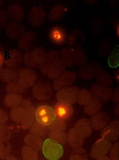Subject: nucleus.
Listing matches in <instances>:
<instances>
[{
	"label": "nucleus",
	"mask_w": 119,
	"mask_h": 160,
	"mask_svg": "<svg viewBox=\"0 0 119 160\" xmlns=\"http://www.w3.org/2000/svg\"><path fill=\"white\" fill-rule=\"evenodd\" d=\"M42 74L52 80H55L66 70V67L62 60L60 52L51 50L47 53V58L42 67Z\"/></svg>",
	"instance_id": "1"
},
{
	"label": "nucleus",
	"mask_w": 119,
	"mask_h": 160,
	"mask_svg": "<svg viewBox=\"0 0 119 160\" xmlns=\"http://www.w3.org/2000/svg\"><path fill=\"white\" fill-rule=\"evenodd\" d=\"M47 53L41 47H36L27 51L23 57V63L29 68H41L45 62Z\"/></svg>",
	"instance_id": "2"
},
{
	"label": "nucleus",
	"mask_w": 119,
	"mask_h": 160,
	"mask_svg": "<svg viewBox=\"0 0 119 160\" xmlns=\"http://www.w3.org/2000/svg\"><path fill=\"white\" fill-rule=\"evenodd\" d=\"M60 53L66 67L72 68L79 65L85 58L84 52L78 48H64L62 49Z\"/></svg>",
	"instance_id": "3"
},
{
	"label": "nucleus",
	"mask_w": 119,
	"mask_h": 160,
	"mask_svg": "<svg viewBox=\"0 0 119 160\" xmlns=\"http://www.w3.org/2000/svg\"><path fill=\"white\" fill-rule=\"evenodd\" d=\"M42 151L44 156L50 160L59 159L64 152L62 146L51 138L45 140L43 143Z\"/></svg>",
	"instance_id": "4"
},
{
	"label": "nucleus",
	"mask_w": 119,
	"mask_h": 160,
	"mask_svg": "<svg viewBox=\"0 0 119 160\" xmlns=\"http://www.w3.org/2000/svg\"><path fill=\"white\" fill-rule=\"evenodd\" d=\"M112 143L107 139H101L96 141L91 148L90 155L93 159L98 160H110L107 156Z\"/></svg>",
	"instance_id": "5"
},
{
	"label": "nucleus",
	"mask_w": 119,
	"mask_h": 160,
	"mask_svg": "<svg viewBox=\"0 0 119 160\" xmlns=\"http://www.w3.org/2000/svg\"><path fill=\"white\" fill-rule=\"evenodd\" d=\"M32 93L33 97L36 99L45 101L52 97L53 87L48 81L40 80L33 86Z\"/></svg>",
	"instance_id": "6"
},
{
	"label": "nucleus",
	"mask_w": 119,
	"mask_h": 160,
	"mask_svg": "<svg viewBox=\"0 0 119 160\" xmlns=\"http://www.w3.org/2000/svg\"><path fill=\"white\" fill-rule=\"evenodd\" d=\"M35 117L37 122L45 126L51 125L57 118L54 110L47 106L39 107L35 112Z\"/></svg>",
	"instance_id": "7"
},
{
	"label": "nucleus",
	"mask_w": 119,
	"mask_h": 160,
	"mask_svg": "<svg viewBox=\"0 0 119 160\" xmlns=\"http://www.w3.org/2000/svg\"><path fill=\"white\" fill-rule=\"evenodd\" d=\"M17 73V82L26 89L33 87L37 82L38 79L37 73L29 68H21Z\"/></svg>",
	"instance_id": "8"
},
{
	"label": "nucleus",
	"mask_w": 119,
	"mask_h": 160,
	"mask_svg": "<svg viewBox=\"0 0 119 160\" xmlns=\"http://www.w3.org/2000/svg\"><path fill=\"white\" fill-rule=\"evenodd\" d=\"M46 12L44 8L41 6L34 7L29 11L27 15V21L32 27L40 28L45 23Z\"/></svg>",
	"instance_id": "9"
},
{
	"label": "nucleus",
	"mask_w": 119,
	"mask_h": 160,
	"mask_svg": "<svg viewBox=\"0 0 119 160\" xmlns=\"http://www.w3.org/2000/svg\"><path fill=\"white\" fill-rule=\"evenodd\" d=\"M79 88L68 86L62 88L58 91L56 94V99L58 102H63L71 105L76 103Z\"/></svg>",
	"instance_id": "10"
},
{
	"label": "nucleus",
	"mask_w": 119,
	"mask_h": 160,
	"mask_svg": "<svg viewBox=\"0 0 119 160\" xmlns=\"http://www.w3.org/2000/svg\"><path fill=\"white\" fill-rule=\"evenodd\" d=\"M77 76V73L74 72H65L54 80L52 85L53 89L58 91L62 88L71 86L75 83Z\"/></svg>",
	"instance_id": "11"
},
{
	"label": "nucleus",
	"mask_w": 119,
	"mask_h": 160,
	"mask_svg": "<svg viewBox=\"0 0 119 160\" xmlns=\"http://www.w3.org/2000/svg\"><path fill=\"white\" fill-rule=\"evenodd\" d=\"M67 34L65 28L58 25L53 27L49 33V38L52 43L56 46H61L67 42Z\"/></svg>",
	"instance_id": "12"
},
{
	"label": "nucleus",
	"mask_w": 119,
	"mask_h": 160,
	"mask_svg": "<svg viewBox=\"0 0 119 160\" xmlns=\"http://www.w3.org/2000/svg\"><path fill=\"white\" fill-rule=\"evenodd\" d=\"M91 91L93 97L100 100L102 103L108 102L112 99V96L113 91L112 88L99 84L92 85Z\"/></svg>",
	"instance_id": "13"
},
{
	"label": "nucleus",
	"mask_w": 119,
	"mask_h": 160,
	"mask_svg": "<svg viewBox=\"0 0 119 160\" xmlns=\"http://www.w3.org/2000/svg\"><path fill=\"white\" fill-rule=\"evenodd\" d=\"M119 121L115 120L109 123L101 130V136L103 139L115 142L119 138Z\"/></svg>",
	"instance_id": "14"
},
{
	"label": "nucleus",
	"mask_w": 119,
	"mask_h": 160,
	"mask_svg": "<svg viewBox=\"0 0 119 160\" xmlns=\"http://www.w3.org/2000/svg\"><path fill=\"white\" fill-rule=\"evenodd\" d=\"M36 37V33L31 31H27L20 37L17 43L18 48L22 51L26 52L31 50L35 45Z\"/></svg>",
	"instance_id": "15"
},
{
	"label": "nucleus",
	"mask_w": 119,
	"mask_h": 160,
	"mask_svg": "<svg viewBox=\"0 0 119 160\" xmlns=\"http://www.w3.org/2000/svg\"><path fill=\"white\" fill-rule=\"evenodd\" d=\"M22 58V54L19 50L12 49L6 52L5 64L9 68L12 69L17 68L20 65Z\"/></svg>",
	"instance_id": "16"
},
{
	"label": "nucleus",
	"mask_w": 119,
	"mask_h": 160,
	"mask_svg": "<svg viewBox=\"0 0 119 160\" xmlns=\"http://www.w3.org/2000/svg\"><path fill=\"white\" fill-rule=\"evenodd\" d=\"M54 111L58 118L64 121L70 118L73 112L72 105L63 102H58L54 107Z\"/></svg>",
	"instance_id": "17"
},
{
	"label": "nucleus",
	"mask_w": 119,
	"mask_h": 160,
	"mask_svg": "<svg viewBox=\"0 0 119 160\" xmlns=\"http://www.w3.org/2000/svg\"><path fill=\"white\" fill-rule=\"evenodd\" d=\"M89 120L92 128L96 131H99L109 124L111 118L108 114L99 112L93 115Z\"/></svg>",
	"instance_id": "18"
},
{
	"label": "nucleus",
	"mask_w": 119,
	"mask_h": 160,
	"mask_svg": "<svg viewBox=\"0 0 119 160\" xmlns=\"http://www.w3.org/2000/svg\"><path fill=\"white\" fill-rule=\"evenodd\" d=\"M25 29L26 27L23 24L16 22H11L7 26L6 35L11 40H16L23 35Z\"/></svg>",
	"instance_id": "19"
},
{
	"label": "nucleus",
	"mask_w": 119,
	"mask_h": 160,
	"mask_svg": "<svg viewBox=\"0 0 119 160\" xmlns=\"http://www.w3.org/2000/svg\"><path fill=\"white\" fill-rule=\"evenodd\" d=\"M75 128L84 139L89 137L93 132L90 120L86 118H82L78 120L75 125Z\"/></svg>",
	"instance_id": "20"
},
{
	"label": "nucleus",
	"mask_w": 119,
	"mask_h": 160,
	"mask_svg": "<svg viewBox=\"0 0 119 160\" xmlns=\"http://www.w3.org/2000/svg\"><path fill=\"white\" fill-rule=\"evenodd\" d=\"M68 143L73 148H79L83 145L84 138L78 133L75 128H72L67 133Z\"/></svg>",
	"instance_id": "21"
},
{
	"label": "nucleus",
	"mask_w": 119,
	"mask_h": 160,
	"mask_svg": "<svg viewBox=\"0 0 119 160\" xmlns=\"http://www.w3.org/2000/svg\"><path fill=\"white\" fill-rule=\"evenodd\" d=\"M7 11L9 18L16 22H21L23 20L24 10L21 5L17 4H11L9 6Z\"/></svg>",
	"instance_id": "22"
},
{
	"label": "nucleus",
	"mask_w": 119,
	"mask_h": 160,
	"mask_svg": "<svg viewBox=\"0 0 119 160\" xmlns=\"http://www.w3.org/2000/svg\"><path fill=\"white\" fill-rule=\"evenodd\" d=\"M18 78L17 72L12 68H1L0 69V79L4 83H10L17 81Z\"/></svg>",
	"instance_id": "23"
},
{
	"label": "nucleus",
	"mask_w": 119,
	"mask_h": 160,
	"mask_svg": "<svg viewBox=\"0 0 119 160\" xmlns=\"http://www.w3.org/2000/svg\"><path fill=\"white\" fill-rule=\"evenodd\" d=\"M102 102L95 97H92L89 102L84 106V111L89 116H93L100 112L102 107Z\"/></svg>",
	"instance_id": "24"
},
{
	"label": "nucleus",
	"mask_w": 119,
	"mask_h": 160,
	"mask_svg": "<svg viewBox=\"0 0 119 160\" xmlns=\"http://www.w3.org/2000/svg\"><path fill=\"white\" fill-rule=\"evenodd\" d=\"M24 142L26 145L37 151H40L43 147V138L32 133H28L25 136Z\"/></svg>",
	"instance_id": "25"
},
{
	"label": "nucleus",
	"mask_w": 119,
	"mask_h": 160,
	"mask_svg": "<svg viewBox=\"0 0 119 160\" xmlns=\"http://www.w3.org/2000/svg\"><path fill=\"white\" fill-rule=\"evenodd\" d=\"M49 135L51 139L56 140L61 145L65 146L67 144V134L65 130H51L49 131Z\"/></svg>",
	"instance_id": "26"
},
{
	"label": "nucleus",
	"mask_w": 119,
	"mask_h": 160,
	"mask_svg": "<svg viewBox=\"0 0 119 160\" xmlns=\"http://www.w3.org/2000/svg\"><path fill=\"white\" fill-rule=\"evenodd\" d=\"M64 12L65 8L62 5H56L53 6L50 10L48 19L51 22L58 21L62 17Z\"/></svg>",
	"instance_id": "27"
},
{
	"label": "nucleus",
	"mask_w": 119,
	"mask_h": 160,
	"mask_svg": "<svg viewBox=\"0 0 119 160\" xmlns=\"http://www.w3.org/2000/svg\"><path fill=\"white\" fill-rule=\"evenodd\" d=\"M22 100V98L21 94L9 93L6 96L4 102L7 107L13 108L19 106Z\"/></svg>",
	"instance_id": "28"
},
{
	"label": "nucleus",
	"mask_w": 119,
	"mask_h": 160,
	"mask_svg": "<svg viewBox=\"0 0 119 160\" xmlns=\"http://www.w3.org/2000/svg\"><path fill=\"white\" fill-rule=\"evenodd\" d=\"M93 97L91 91L86 89L80 90L77 94V102L81 106H85L91 101Z\"/></svg>",
	"instance_id": "29"
},
{
	"label": "nucleus",
	"mask_w": 119,
	"mask_h": 160,
	"mask_svg": "<svg viewBox=\"0 0 119 160\" xmlns=\"http://www.w3.org/2000/svg\"><path fill=\"white\" fill-rule=\"evenodd\" d=\"M30 131L31 133L40 136L41 138H46L49 134L48 128L45 126L40 124L39 122H35L31 126Z\"/></svg>",
	"instance_id": "30"
},
{
	"label": "nucleus",
	"mask_w": 119,
	"mask_h": 160,
	"mask_svg": "<svg viewBox=\"0 0 119 160\" xmlns=\"http://www.w3.org/2000/svg\"><path fill=\"white\" fill-rule=\"evenodd\" d=\"M22 156L24 160H37L39 158L37 151L28 146L22 147Z\"/></svg>",
	"instance_id": "31"
},
{
	"label": "nucleus",
	"mask_w": 119,
	"mask_h": 160,
	"mask_svg": "<svg viewBox=\"0 0 119 160\" xmlns=\"http://www.w3.org/2000/svg\"><path fill=\"white\" fill-rule=\"evenodd\" d=\"M19 105L23 109L26 116H34L36 110L30 100L22 99Z\"/></svg>",
	"instance_id": "32"
},
{
	"label": "nucleus",
	"mask_w": 119,
	"mask_h": 160,
	"mask_svg": "<svg viewBox=\"0 0 119 160\" xmlns=\"http://www.w3.org/2000/svg\"><path fill=\"white\" fill-rule=\"evenodd\" d=\"M11 118L16 123H21L25 117V113L22 108L20 107L12 108L11 111Z\"/></svg>",
	"instance_id": "33"
},
{
	"label": "nucleus",
	"mask_w": 119,
	"mask_h": 160,
	"mask_svg": "<svg viewBox=\"0 0 119 160\" xmlns=\"http://www.w3.org/2000/svg\"><path fill=\"white\" fill-rule=\"evenodd\" d=\"M70 160H87L88 156L86 150L79 147L76 148L71 153L69 156Z\"/></svg>",
	"instance_id": "34"
},
{
	"label": "nucleus",
	"mask_w": 119,
	"mask_h": 160,
	"mask_svg": "<svg viewBox=\"0 0 119 160\" xmlns=\"http://www.w3.org/2000/svg\"><path fill=\"white\" fill-rule=\"evenodd\" d=\"M82 35L79 30L75 29L72 31L67 36V42L70 46L77 45L81 40H82Z\"/></svg>",
	"instance_id": "35"
},
{
	"label": "nucleus",
	"mask_w": 119,
	"mask_h": 160,
	"mask_svg": "<svg viewBox=\"0 0 119 160\" xmlns=\"http://www.w3.org/2000/svg\"><path fill=\"white\" fill-rule=\"evenodd\" d=\"M6 89L9 93L22 94L26 91L27 89L23 87L17 81L7 84L6 86Z\"/></svg>",
	"instance_id": "36"
},
{
	"label": "nucleus",
	"mask_w": 119,
	"mask_h": 160,
	"mask_svg": "<svg viewBox=\"0 0 119 160\" xmlns=\"http://www.w3.org/2000/svg\"><path fill=\"white\" fill-rule=\"evenodd\" d=\"M97 80L101 84H100L104 86L111 85L112 83V79L111 76L107 72L102 71L98 73Z\"/></svg>",
	"instance_id": "37"
},
{
	"label": "nucleus",
	"mask_w": 119,
	"mask_h": 160,
	"mask_svg": "<svg viewBox=\"0 0 119 160\" xmlns=\"http://www.w3.org/2000/svg\"><path fill=\"white\" fill-rule=\"evenodd\" d=\"M11 135L10 130L6 125L0 124V141L3 143L7 142L10 139Z\"/></svg>",
	"instance_id": "38"
},
{
	"label": "nucleus",
	"mask_w": 119,
	"mask_h": 160,
	"mask_svg": "<svg viewBox=\"0 0 119 160\" xmlns=\"http://www.w3.org/2000/svg\"><path fill=\"white\" fill-rule=\"evenodd\" d=\"M66 124L64 121L62 120L59 118H56L55 120L51 124L48 126V130H66Z\"/></svg>",
	"instance_id": "39"
},
{
	"label": "nucleus",
	"mask_w": 119,
	"mask_h": 160,
	"mask_svg": "<svg viewBox=\"0 0 119 160\" xmlns=\"http://www.w3.org/2000/svg\"><path fill=\"white\" fill-rule=\"evenodd\" d=\"M9 17L6 10L0 9V29L6 27L9 21Z\"/></svg>",
	"instance_id": "40"
},
{
	"label": "nucleus",
	"mask_w": 119,
	"mask_h": 160,
	"mask_svg": "<svg viewBox=\"0 0 119 160\" xmlns=\"http://www.w3.org/2000/svg\"><path fill=\"white\" fill-rule=\"evenodd\" d=\"M109 157L110 160H119V142H116L112 145L109 152Z\"/></svg>",
	"instance_id": "41"
},
{
	"label": "nucleus",
	"mask_w": 119,
	"mask_h": 160,
	"mask_svg": "<svg viewBox=\"0 0 119 160\" xmlns=\"http://www.w3.org/2000/svg\"><path fill=\"white\" fill-rule=\"evenodd\" d=\"M119 48H115L112 53V56L109 59V63L110 65L112 68H116L119 65Z\"/></svg>",
	"instance_id": "42"
},
{
	"label": "nucleus",
	"mask_w": 119,
	"mask_h": 160,
	"mask_svg": "<svg viewBox=\"0 0 119 160\" xmlns=\"http://www.w3.org/2000/svg\"><path fill=\"white\" fill-rule=\"evenodd\" d=\"M91 22V29L92 31L95 33H99L102 31L103 24L100 19H94V21Z\"/></svg>",
	"instance_id": "43"
},
{
	"label": "nucleus",
	"mask_w": 119,
	"mask_h": 160,
	"mask_svg": "<svg viewBox=\"0 0 119 160\" xmlns=\"http://www.w3.org/2000/svg\"><path fill=\"white\" fill-rule=\"evenodd\" d=\"M34 122V117L26 116H25L24 119L22 122L21 124L22 126L24 128H29L33 125Z\"/></svg>",
	"instance_id": "44"
},
{
	"label": "nucleus",
	"mask_w": 119,
	"mask_h": 160,
	"mask_svg": "<svg viewBox=\"0 0 119 160\" xmlns=\"http://www.w3.org/2000/svg\"><path fill=\"white\" fill-rule=\"evenodd\" d=\"M6 46L2 44H0V68L2 66L4 63L5 57Z\"/></svg>",
	"instance_id": "45"
},
{
	"label": "nucleus",
	"mask_w": 119,
	"mask_h": 160,
	"mask_svg": "<svg viewBox=\"0 0 119 160\" xmlns=\"http://www.w3.org/2000/svg\"><path fill=\"white\" fill-rule=\"evenodd\" d=\"M8 117L6 113L2 109H0V124H4L7 122Z\"/></svg>",
	"instance_id": "46"
},
{
	"label": "nucleus",
	"mask_w": 119,
	"mask_h": 160,
	"mask_svg": "<svg viewBox=\"0 0 119 160\" xmlns=\"http://www.w3.org/2000/svg\"><path fill=\"white\" fill-rule=\"evenodd\" d=\"M113 102L116 103L118 102H119V88L115 89L112 93V98Z\"/></svg>",
	"instance_id": "47"
},
{
	"label": "nucleus",
	"mask_w": 119,
	"mask_h": 160,
	"mask_svg": "<svg viewBox=\"0 0 119 160\" xmlns=\"http://www.w3.org/2000/svg\"><path fill=\"white\" fill-rule=\"evenodd\" d=\"M4 149V145L3 142L0 141V158H1L3 156Z\"/></svg>",
	"instance_id": "48"
},
{
	"label": "nucleus",
	"mask_w": 119,
	"mask_h": 160,
	"mask_svg": "<svg viewBox=\"0 0 119 160\" xmlns=\"http://www.w3.org/2000/svg\"><path fill=\"white\" fill-rule=\"evenodd\" d=\"M119 24L118 23L116 26V32H117V35L118 37H119Z\"/></svg>",
	"instance_id": "49"
},
{
	"label": "nucleus",
	"mask_w": 119,
	"mask_h": 160,
	"mask_svg": "<svg viewBox=\"0 0 119 160\" xmlns=\"http://www.w3.org/2000/svg\"><path fill=\"white\" fill-rule=\"evenodd\" d=\"M4 4V2L2 0H0V8L2 7Z\"/></svg>",
	"instance_id": "50"
},
{
	"label": "nucleus",
	"mask_w": 119,
	"mask_h": 160,
	"mask_svg": "<svg viewBox=\"0 0 119 160\" xmlns=\"http://www.w3.org/2000/svg\"><path fill=\"white\" fill-rule=\"evenodd\" d=\"M1 33H0V38H1Z\"/></svg>",
	"instance_id": "51"
}]
</instances>
